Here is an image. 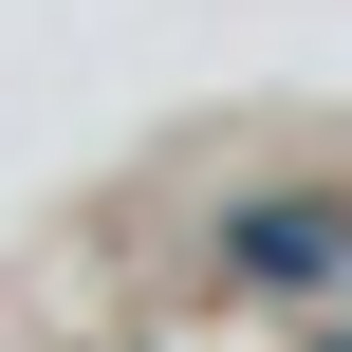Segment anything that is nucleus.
Listing matches in <instances>:
<instances>
[{"label":"nucleus","mask_w":352,"mask_h":352,"mask_svg":"<svg viewBox=\"0 0 352 352\" xmlns=\"http://www.w3.org/2000/svg\"><path fill=\"white\" fill-rule=\"evenodd\" d=\"M223 260H241V278H334V260H352V204H241Z\"/></svg>","instance_id":"1"}]
</instances>
